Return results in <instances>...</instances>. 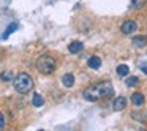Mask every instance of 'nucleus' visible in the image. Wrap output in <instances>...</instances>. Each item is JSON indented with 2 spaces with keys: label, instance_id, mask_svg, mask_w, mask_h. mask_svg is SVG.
I'll return each mask as SVG.
<instances>
[{
  "label": "nucleus",
  "instance_id": "1",
  "mask_svg": "<svg viewBox=\"0 0 147 131\" xmlns=\"http://www.w3.org/2000/svg\"><path fill=\"white\" fill-rule=\"evenodd\" d=\"M82 95L87 101L95 103V101H100V99L109 98L111 95H114V87H112L111 82H98V84L87 87Z\"/></svg>",
  "mask_w": 147,
  "mask_h": 131
},
{
  "label": "nucleus",
  "instance_id": "2",
  "mask_svg": "<svg viewBox=\"0 0 147 131\" xmlns=\"http://www.w3.org/2000/svg\"><path fill=\"white\" fill-rule=\"evenodd\" d=\"M13 85H14V89H16V92L27 93L33 89V79H32V76L27 74V73H19L13 79Z\"/></svg>",
  "mask_w": 147,
  "mask_h": 131
},
{
  "label": "nucleus",
  "instance_id": "3",
  "mask_svg": "<svg viewBox=\"0 0 147 131\" xmlns=\"http://www.w3.org/2000/svg\"><path fill=\"white\" fill-rule=\"evenodd\" d=\"M55 67H57V62L52 55L49 54H45L41 57H38L36 60V68L41 74H52L55 71Z\"/></svg>",
  "mask_w": 147,
  "mask_h": 131
},
{
  "label": "nucleus",
  "instance_id": "4",
  "mask_svg": "<svg viewBox=\"0 0 147 131\" xmlns=\"http://www.w3.org/2000/svg\"><path fill=\"white\" fill-rule=\"evenodd\" d=\"M120 30H122V33H125V35H131V33H134L138 30V24L134 22V21H125V22L122 24Z\"/></svg>",
  "mask_w": 147,
  "mask_h": 131
},
{
  "label": "nucleus",
  "instance_id": "5",
  "mask_svg": "<svg viewBox=\"0 0 147 131\" xmlns=\"http://www.w3.org/2000/svg\"><path fill=\"white\" fill-rule=\"evenodd\" d=\"M112 107H114V111H123V109L127 107V98L117 96V98L114 99V103H112Z\"/></svg>",
  "mask_w": 147,
  "mask_h": 131
},
{
  "label": "nucleus",
  "instance_id": "6",
  "mask_svg": "<svg viewBox=\"0 0 147 131\" xmlns=\"http://www.w3.org/2000/svg\"><path fill=\"white\" fill-rule=\"evenodd\" d=\"M82 49H84V44L81 41H73L68 44V51L71 54H79V52H82Z\"/></svg>",
  "mask_w": 147,
  "mask_h": 131
},
{
  "label": "nucleus",
  "instance_id": "7",
  "mask_svg": "<svg viewBox=\"0 0 147 131\" xmlns=\"http://www.w3.org/2000/svg\"><path fill=\"white\" fill-rule=\"evenodd\" d=\"M131 43H133V46H134V48H144V46H146L147 44V36H144V35H138V36H134V38H133V41H131Z\"/></svg>",
  "mask_w": 147,
  "mask_h": 131
},
{
  "label": "nucleus",
  "instance_id": "8",
  "mask_svg": "<svg viewBox=\"0 0 147 131\" xmlns=\"http://www.w3.org/2000/svg\"><path fill=\"white\" fill-rule=\"evenodd\" d=\"M87 65H89V68H92V70H98V68L101 67V58L96 57V55H92V57L87 60Z\"/></svg>",
  "mask_w": 147,
  "mask_h": 131
},
{
  "label": "nucleus",
  "instance_id": "9",
  "mask_svg": "<svg viewBox=\"0 0 147 131\" xmlns=\"http://www.w3.org/2000/svg\"><path fill=\"white\" fill-rule=\"evenodd\" d=\"M144 101H146V99H144V95L141 92H136V93L131 95V103H133L134 106H142Z\"/></svg>",
  "mask_w": 147,
  "mask_h": 131
},
{
  "label": "nucleus",
  "instance_id": "10",
  "mask_svg": "<svg viewBox=\"0 0 147 131\" xmlns=\"http://www.w3.org/2000/svg\"><path fill=\"white\" fill-rule=\"evenodd\" d=\"M62 84H63L65 87H73L74 85V76L71 73H67V74H63V77H62Z\"/></svg>",
  "mask_w": 147,
  "mask_h": 131
},
{
  "label": "nucleus",
  "instance_id": "11",
  "mask_svg": "<svg viewBox=\"0 0 147 131\" xmlns=\"http://www.w3.org/2000/svg\"><path fill=\"white\" fill-rule=\"evenodd\" d=\"M32 104L35 106V107H41V106L45 104V98H43L40 93H35L33 98H32Z\"/></svg>",
  "mask_w": 147,
  "mask_h": 131
},
{
  "label": "nucleus",
  "instance_id": "12",
  "mask_svg": "<svg viewBox=\"0 0 147 131\" xmlns=\"http://www.w3.org/2000/svg\"><path fill=\"white\" fill-rule=\"evenodd\" d=\"M0 79L3 81V82H11V81L14 79V74H13V71H11V70H7V71H3V73L0 74Z\"/></svg>",
  "mask_w": 147,
  "mask_h": 131
},
{
  "label": "nucleus",
  "instance_id": "13",
  "mask_svg": "<svg viewBox=\"0 0 147 131\" xmlns=\"http://www.w3.org/2000/svg\"><path fill=\"white\" fill-rule=\"evenodd\" d=\"M128 73H130V68L127 67V65H119L117 67V74L119 76H128Z\"/></svg>",
  "mask_w": 147,
  "mask_h": 131
},
{
  "label": "nucleus",
  "instance_id": "14",
  "mask_svg": "<svg viewBox=\"0 0 147 131\" xmlns=\"http://www.w3.org/2000/svg\"><path fill=\"white\" fill-rule=\"evenodd\" d=\"M18 29V22H13V24H10V26L7 27V30H5V33H3V38H8V36L11 35V33L14 32V30Z\"/></svg>",
  "mask_w": 147,
  "mask_h": 131
},
{
  "label": "nucleus",
  "instance_id": "15",
  "mask_svg": "<svg viewBox=\"0 0 147 131\" xmlns=\"http://www.w3.org/2000/svg\"><path fill=\"white\" fill-rule=\"evenodd\" d=\"M125 82H127L128 87H136L138 84H139V77H138V76H130Z\"/></svg>",
  "mask_w": 147,
  "mask_h": 131
},
{
  "label": "nucleus",
  "instance_id": "16",
  "mask_svg": "<svg viewBox=\"0 0 147 131\" xmlns=\"http://www.w3.org/2000/svg\"><path fill=\"white\" fill-rule=\"evenodd\" d=\"M144 3H146V0H131V8L139 10V8H142Z\"/></svg>",
  "mask_w": 147,
  "mask_h": 131
},
{
  "label": "nucleus",
  "instance_id": "17",
  "mask_svg": "<svg viewBox=\"0 0 147 131\" xmlns=\"http://www.w3.org/2000/svg\"><path fill=\"white\" fill-rule=\"evenodd\" d=\"M133 118H141L139 122H147V115L146 114H136V112H133Z\"/></svg>",
  "mask_w": 147,
  "mask_h": 131
},
{
  "label": "nucleus",
  "instance_id": "18",
  "mask_svg": "<svg viewBox=\"0 0 147 131\" xmlns=\"http://www.w3.org/2000/svg\"><path fill=\"white\" fill-rule=\"evenodd\" d=\"M5 128V117H3V114L0 112V130H3Z\"/></svg>",
  "mask_w": 147,
  "mask_h": 131
},
{
  "label": "nucleus",
  "instance_id": "19",
  "mask_svg": "<svg viewBox=\"0 0 147 131\" xmlns=\"http://www.w3.org/2000/svg\"><path fill=\"white\" fill-rule=\"evenodd\" d=\"M141 70H142L144 74H147V62H144V63L141 65Z\"/></svg>",
  "mask_w": 147,
  "mask_h": 131
}]
</instances>
